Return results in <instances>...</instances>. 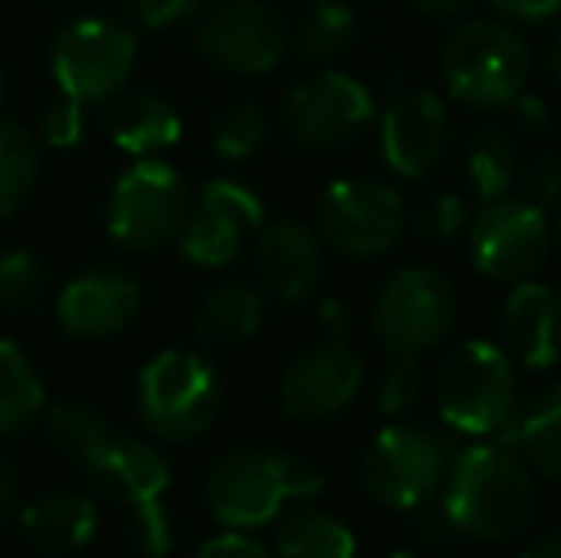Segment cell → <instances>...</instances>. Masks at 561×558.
<instances>
[{"instance_id":"1","label":"cell","mask_w":561,"mask_h":558,"mask_svg":"<svg viewBox=\"0 0 561 558\" xmlns=\"http://www.w3.org/2000/svg\"><path fill=\"white\" fill-rule=\"evenodd\" d=\"M439 505L462 539L512 544L539 516L535 470L504 444H473L455 455L447 470V493Z\"/></svg>"},{"instance_id":"2","label":"cell","mask_w":561,"mask_h":558,"mask_svg":"<svg viewBox=\"0 0 561 558\" xmlns=\"http://www.w3.org/2000/svg\"><path fill=\"white\" fill-rule=\"evenodd\" d=\"M325 490V475L313 459L295 452L233 447L218 455L207 475V505L222 528H264L290 501Z\"/></svg>"},{"instance_id":"3","label":"cell","mask_w":561,"mask_h":558,"mask_svg":"<svg viewBox=\"0 0 561 558\" xmlns=\"http://www.w3.org/2000/svg\"><path fill=\"white\" fill-rule=\"evenodd\" d=\"M439 77L450 100L466 107H508L531 81V50L501 20H470L450 31L439 50Z\"/></svg>"},{"instance_id":"4","label":"cell","mask_w":561,"mask_h":558,"mask_svg":"<svg viewBox=\"0 0 561 558\" xmlns=\"http://www.w3.org/2000/svg\"><path fill=\"white\" fill-rule=\"evenodd\" d=\"M519 402L516 367L493 341H462L436 372V410L462 436H496Z\"/></svg>"},{"instance_id":"5","label":"cell","mask_w":561,"mask_h":558,"mask_svg":"<svg viewBox=\"0 0 561 558\" xmlns=\"http://www.w3.org/2000/svg\"><path fill=\"white\" fill-rule=\"evenodd\" d=\"M222 383L203 356L172 349L153 356L138 375V413L146 429L172 444L195 440L215 424Z\"/></svg>"},{"instance_id":"6","label":"cell","mask_w":561,"mask_h":558,"mask_svg":"<svg viewBox=\"0 0 561 558\" xmlns=\"http://www.w3.org/2000/svg\"><path fill=\"white\" fill-rule=\"evenodd\" d=\"M192 215V187L172 164L138 157L107 195V234L115 246L146 253L169 246Z\"/></svg>"},{"instance_id":"7","label":"cell","mask_w":561,"mask_h":558,"mask_svg":"<svg viewBox=\"0 0 561 558\" xmlns=\"http://www.w3.org/2000/svg\"><path fill=\"white\" fill-rule=\"evenodd\" d=\"M447 475V452L439 436L416 424H386L375 432L359 463V482L375 505L393 513L424 509Z\"/></svg>"},{"instance_id":"8","label":"cell","mask_w":561,"mask_h":558,"mask_svg":"<svg viewBox=\"0 0 561 558\" xmlns=\"http://www.w3.org/2000/svg\"><path fill=\"white\" fill-rule=\"evenodd\" d=\"M458 314V295L444 272L428 264H409L382 283L370 306V326L386 352L424 356L450 333Z\"/></svg>"},{"instance_id":"9","label":"cell","mask_w":561,"mask_h":558,"mask_svg":"<svg viewBox=\"0 0 561 558\" xmlns=\"http://www.w3.org/2000/svg\"><path fill=\"white\" fill-rule=\"evenodd\" d=\"M405 230V200L375 176H344L321 192L318 234L336 253L375 261L390 253Z\"/></svg>"},{"instance_id":"10","label":"cell","mask_w":561,"mask_h":558,"mask_svg":"<svg viewBox=\"0 0 561 558\" xmlns=\"http://www.w3.org/2000/svg\"><path fill=\"white\" fill-rule=\"evenodd\" d=\"M466 246H470V264L485 280L519 283L547 264L554 230L539 203L501 195L466 223Z\"/></svg>"},{"instance_id":"11","label":"cell","mask_w":561,"mask_h":558,"mask_svg":"<svg viewBox=\"0 0 561 558\" xmlns=\"http://www.w3.org/2000/svg\"><path fill=\"white\" fill-rule=\"evenodd\" d=\"M138 61V38L115 20H77L54 38L50 73L61 96L100 104L126 89Z\"/></svg>"},{"instance_id":"12","label":"cell","mask_w":561,"mask_h":558,"mask_svg":"<svg viewBox=\"0 0 561 558\" xmlns=\"http://www.w3.org/2000/svg\"><path fill=\"white\" fill-rule=\"evenodd\" d=\"M290 31L267 0H222L199 27V50L218 69L244 77L272 73L287 58Z\"/></svg>"},{"instance_id":"13","label":"cell","mask_w":561,"mask_h":558,"mask_svg":"<svg viewBox=\"0 0 561 558\" xmlns=\"http://www.w3.org/2000/svg\"><path fill=\"white\" fill-rule=\"evenodd\" d=\"M363 387V356L344 337H325L313 349L298 352L279 383V406L290 421H333L355 402Z\"/></svg>"},{"instance_id":"14","label":"cell","mask_w":561,"mask_h":558,"mask_svg":"<svg viewBox=\"0 0 561 558\" xmlns=\"http://www.w3.org/2000/svg\"><path fill=\"white\" fill-rule=\"evenodd\" d=\"M264 218L267 210L252 187L218 176L203 187L199 207H192L187 223L180 226V253L195 269H226L241 257L244 238L260 230Z\"/></svg>"},{"instance_id":"15","label":"cell","mask_w":561,"mask_h":558,"mask_svg":"<svg viewBox=\"0 0 561 558\" xmlns=\"http://www.w3.org/2000/svg\"><path fill=\"white\" fill-rule=\"evenodd\" d=\"M287 130L295 141L310 149H333L355 138L370 119H375V96L363 81L325 69L306 81H298L287 92Z\"/></svg>"},{"instance_id":"16","label":"cell","mask_w":561,"mask_h":558,"mask_svg":"<svg viewBox=\"0 0 561 558\" xmlns=\"http://www.w3.org/2000/svg\"><path fill=\"white\" fill-rule=\"evenodd\" d=\"M447 104L428 89L401 92L390 100L378 123V149L382 161L390 164L398 176L421 180L439 164L447 149Z\"/></svg>"},{"instance_id":"17","label":"cell","mask_w":561,"mask_h":558,"mask_svg":"<svg viewBox=\"0 0 561 558\" xmlns=\"http://www.w3.org/2000/svg\"><path fill=\"white\" fill-rule=\"evenodd\" d=\"M141 291L126 272L92 269L66 283L58 295V321L69 337L81 341H104L115 337L138 318Z\"/></svg>"},{"instance_id":"18","label":"cell","mask_w":561,"mask_h":558,"mask_svg":"<svg viewBox=\"0 0 561 558\" xmlns=\"http://www.w3.org/2000/svg\"><path fill=\"white\" fill-rule=\"evenodd\" d=\"M252 261L267 295L279 303H306L321 283V234L298 218L267 223L256 234Z\"/></svg>"},{"instance_id":"19","label":"cell","mask_w":561,"mask_h":558,"mask_svg":"<svg viewBox=\"0 0 561 558\" xmlns=\"http://www.w3.org/2000/svg\"><path fill=\"white\" fill-rule=\"evenodd\" d=\"M508 352L531 372H547L561 360V291L535 276L519 280L501 306Z\"/></svg>"},{"instance_id":"20","label":"cell","mask_w":561,"mask_h":558,"mask_svg":"<svg viewBox=\"0 0 561 558\" xmlns=\"http://www.w3.org/2000/svg\"><path fill=\"white\" fill-rule=\"evenodd\" d=\"M89 482L96 486L100 498L118 501V505H138V501L164 498L172 482V470L164 455L146 440L107 436L89 459L81 463Z\"/></svg>"},{"instance_id":"21","label":"cell","mask_w":561,"mask_h":558,"mask_svg":"<svg viewBox=\"0 0 561 558\" xmlns=\"http://www.w3.org/2000/svg\"><path fill=\"white\" fill-rule=\"evenodd\" d=\"M100 513L84 493L54 490L20 513V536L38 555H77L96 539Z\"/></svg>"},{"instance_id":"22","label":"cell","mask_w":561,"mask_h":558,"mask_svg":"<svg viewBox=\"0 0 561 558\" xmlns=\"http://www.w3.org/2000/svg\"><path fill=\"white\" fill-rule=\"evenodd\" d=\"M104 130L123 153L157 157L180 141V115L169 100L153 92H115L107 100Z\"/></svg>"},{"instance_id":"23","label":"cell","mask_w":561,"mask_h":558,"mask_svg":"<svg viewBox=\"0 0 561 558\" xmlns=\"http://www.w3.org/2000/svg\"><path fill=\"white\" fill-rule=\"evenodd\" d=\"M501 432L504 447H512L527 467L561 482V387H547L527 402H516Z\"/></svg>"},{"instance_id":"24","label":"cell","mask_w":561,"mask_h":558,"mask_svg":"<svg viewBox=\"0 0 561 558\" xmlns=\"http://www.w3.org/2000/svg\"><path fill=\"white\" fill-rule=\"evenodd\" d=\"M264 326V298L249 283H218L195 310V337L207 344H241Z\"/></svg>"},{"instance_id":"25","label":"cell","mask_w":561,"mask_h":558,"mask_svg":"<svg viewBox=\"0 0 561 558\" xmlns=\"http://www.w3.org/2000/svg\"><path fill=\"white\" fill-rule=\"evenodd\" d=\"M275 551L287 558H347L355 551V536L325 509L295 505L275 516Z\"/></svg>"},{"instance_id":"26","label":"cell","mask_w":561,"mask_h":558,"mask_svg":"<svg viewBox=\"0 0 561 558\" xmlns=\"http://www.w3.org/2000/svg\"><path fill=\"white\" fill-rule=\"evenodd\" d=\"M46 390L15 341H0V436H20L43 418Z\"/></svg>"},{"instance_id":"27","label":"cell","mask_w":561,"mask_h":558,"mask_svg":"<svg viewBox=\"0 0 561 558\" xmlns=\"http://www.w3.org/2000/svg\"><path fill=\"white\" fill-rule=\"evenodd\" d=\"M519 176V149L516 138L501 127H485L478 130L466 149V180H470L473 195L478 200H501L512 192Z\"/></svg>"},{"instance_id":"28","label":"cell","mask_w":561,"mask_h":558,"mask_svg":"<svg viewBox=\"0 0 561 558\" xmlns=\"http://www.w3.org/2000/svg\"><path fill=\"white\" fill-rule=\"evenodd\" d=\"M43 432L50 440V447H58L69 459L84 463L112 436V424L104 421L100 410H92L89 402H54L43 410Z\"/></svg>"},{"instance_id":"29","label":"cell","mask_w":561,"mask_h":558,"mask_svg":"<svg viewBox=\"0 0 561 558\" xmlns=\"http://www.w3.org/2000/svg\"><path fill=\"white\" fill-rule=\"evenodd\" d=\"M38 180V149L27 127L0 123V218L15 215L35 192Z\"/></svg>"},{"instance_id":"30","label":"cell","mask_w":561,"mask_h":558,"mask_svg":"<svg viewBox=\"0 0 561 558\" xmlns=\"http://www.w3.org/2000/svg\"><path fill=\"white\" fill-rule=\"evenodd\" d=\"M298 54L306 61H333L355 43V12L340 0H318L298 27Z\"/></svg>"},{"instance_id":"31","label":"cell","mask_w":561,"mask_h":558,"mask_svg":"<svg viewBox=\"0 0 561 558\" xmlns=\"http://www.w3.org/2000/svg\"><path fill=\"white\" fill-rule=\"evenodd\" d=\"M46 295V269L27 249L0 253V306L15 314H27Z\"/></svg>"},{"instance_id":"32","label":"cell","mask_w":561,"mask_h":558,"mask_svg":"<svg viewBox=\"0 0 561 558\" xmlns=\"http://www.w3.org/2000/svg\"><path fill=\"white\" fill-rule=\"evenodd\" d=\"M264 141H267V112L260 104H252V100L226 107L215 127V149L226 161H244V157L256 153Z\"/></svg>"},{"instance_id":"33","label":"cell","mask_w":561,"mask_h":558,"mask_svg":"<svg viewBox=\"0 0 561 558\" xmlns=\"http://www.w3.org/2000/svg\"><path fill=\"white\" fill-rule=\"evenodd\" d=\"M424 398V372L421 356H409V352H390L382 375H378V410L386 418H401Z\"/></svg>"},{"instance_id":"34","label":"cell","mask_w":561,"mask_h":558,"mask_svg":"<svg viewBox=\"0 0 561 558\" xmlns=\"http://www.w3.org/2000/svg\"><path fill=\"white\" fill-rule=\"evenodd\" d=\"M134 516L126 524V544L141 555H169L172 544H176V524H172V513L161 498L153 501H138L130 505Z\"/></svg>"},{"instance_id":"35","label":"cell","mask_w":561,"mask_h":558,"mask_svg":"<svg viewBox=\"0 0 561 558\" xmlns=\"http://www.w3.org/2000/svg\"><path fill=\"white\" fill-rule=\"evenodd\" d=\"M466 223H470L466 200H462V195H455V192H444L421 210V223H416V230H421L428 241H450L455 234L466 230Z\"/></svg>"},{"instance_id":"36","label":"cell","mask_w":561,"mask_h":558,"mask_svg":"<svg viewBox=\"0 0 561 558\" xmlns=\"http://www.w3.org/2000/svg\"><path fill=\"white\" fill-rule=\"evenodd\" d=\"M84 107L81 100L73 96H58L50 107L43 112V138L50 141L54 149L77 146L84 138Z\"/></svg>"},{"instance_id":"37","label":"cell","mask_w":561,"mask_h":558,"mask_svg":"<svg viewBox=\"0 0 561 558\" xmlns=\"http://www.w3.org/2000/svg\"><path fill=\"white\" fill-rule=\"evenodd\" d=\"M527 200L539 203L542 210L561 203V149H542L527 164Z\"/></svg>"},{"instance_id":"38","label":"cell","mask_w":561,"mask_h":558,"mask_svg":"<svg viewBox=\"0 0 561 558\" xmlns=\"http://www.w3.org/2000/svg\"><path fill=\"white\" fill-rule=\"evenodd\" d=\"M199 555L203 558H264L267 544H260L249 528H226V532H218V536L203 539Z\"/></svg>"},{"instance_id":"39","label":"cell","mask_w":561,"mask_h":558,"mask_svg":"<svg viewBox=\"0 0 561 558\" xmlns=\"http://www.w3.org/2000/svg\"><path fill=\"white\" fill-rule=\"evenodd\" d=\"M134 12V20L146 27H172V23L187 20L203 0H126Z\"/></svg>"},{"instance_id":"40","label":"cell","mask_w":561,"mask_h":558,"mask_svg":"<svg viewBox=\"0 0 561 558\" xmlns=\"http://www.w3.org/2000/svg\"><path fill=\"white\" fill-rule=\"evenodd\" d=\"M504 20H524V23H539L561 12V0H489Z\"/></svg>"},{"instance_id":"41","label":"cell","mask_w":561,"mask_h":558,"mask_svg":"<svg viewBox=\"0 0 561 558\" xmlns=\"http://www.w3.org/2000/svg\"><path fill=\"white\" fill-rule=\"evenodd\" d=\"M421 539H424V544H432V547H455L462 536H458L455 524H450L447 509H444V505H436V509H428V516H424Z\"/></svg>"},{"instance_id":"42","label":"cell","mask_w":561,"mask_h":558,"mask_svg":"<svg viewBox=\"0 0 561 558\" xmlns=\"http://www.w3.org/2000/svg\"><path fill=\"white\" fill-rule=\"evenodd\" d=\"M512 107H516V119L524 130H547L550 127V107L542 96H527V92H519L516 100H512Z\"/></svg>"},{"instance_id":"43","label":"cell","mask_w":561,"mask_h":558,"mask_svg":"<svg viewBox=\"0 0 561 558\" xmlns=\"http://www.w3.org/2000/svg\"><path fill=\"white\" fill-rule=\"evenodd\" d=\"M409 4L421 15H428V20H455V15H462L470 8V0H409Z\"/></svg>"},{"instance_id":"44","label":"cell","mask_w":561,"mask_h":558,"mask_svg":"<svg viewBox=\"0 0 561 558\" xmlns=\"http://www.w3.org/2000/svg\"><path fill=\"white\" fill-rule=\"evenodd\" d=\"M318 321H321V329H325V337H344V326H347V306L340 303V298H325V303H321Z\"/></svg>"},{"instance_id":"45","label":"cell","mask_w":561,"mask_h":558,"mask_svg":"<svg viewBox=\"0 0 561 558\" xmlns=\"http://www.w3.org/2000/svg\"><path fill=\"white\" fill-rule=\"evenodd\" d=\"M15 498H20V482H15V470L12 463L0 455V521H4L8 513H12Z\"/></svg>"},{"instance_id":"46","label":"cell","mask_w":561,"mask_h":558,"mask_svg":"<svg viewBox=\"0 0 561 558\" xmlns=\"http://www.w3.org/2000/svg\"><path fill=\"white\" fill-rule=\"evenodd\" d=\"M524 555H527V558H561V528L542 532V536L527 539V544H524Z\"/></svg>"},{"instance_id":"47","label":"cell","mask_w":561,"mask_h":558,"mask_svg":"<svg viewBox=\"0 0 561 558\" xmlns=\"http://www.w3.org/2000/svg\"><path fill=\"white\" fill-rule=\"evenodd\" d=\"M550 73H554V81L561 84V31L554 43H550Z\"/></svg>"},{"instance_id":"48","label":"cell","mask_w":561,"mask_h":558,"mask_svg":"<svg viewBox=\"0 0 561 558\" xmlns=\"http://www.w3.org/2000/svg\"><path fill=\"white\" fill-rule=\"evenodd\" d=\"M4 92H8V81H4V73H0V104H4Z\"/></svg>"},{"instance_id":"49","label":"cell","mask_w":561,"mask_h":558,"mask_svg":"<svg viewBox=\"0 0 561 558\" xmlns=\"http://www.w3.org/2000/svg\"><path fill=\"white\" fill-rule=\"evenodd\" d=\"M558 238H561V223H558Z\"/></svg>"}]
</instances>
